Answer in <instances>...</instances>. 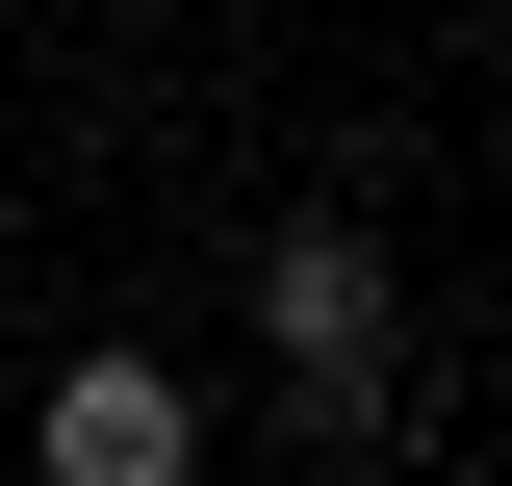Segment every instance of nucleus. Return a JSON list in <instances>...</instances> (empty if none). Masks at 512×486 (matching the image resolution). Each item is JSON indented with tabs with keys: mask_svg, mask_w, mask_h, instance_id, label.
<instances>
[{
	"mask_svg": "<svg viewBox=\"0 0 512 486\" xmlns=\"http://www.w3.org/2000/svg\"><path fill=\"white\" fill-rule=\"evenodd\" d=\"M256 307H282V384H308V435H384V410H410V384H384V231H333V205H308V231L256 256Z\"/></svg>",
	"mask_w": 512,
	"mask_h": 486,
	"instance_id": "obj_1",
	"label": "nucleus"
},
{
	"mask_svg": "<svg viewBox=\"0 0 512 486\" xmlns=\"http://www.w3.org/2000/svg\"><path fill=\"white\" fill-rule=\"evenodd\" d=\"M180 461H205V410L154 359H52V486H180Z\"/></svg>",
	"mask_w": 512,
	"mask_h": 486,
	"instance_id": "obj_2",
	"label": "nucleus"
}]
</instances>
